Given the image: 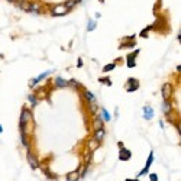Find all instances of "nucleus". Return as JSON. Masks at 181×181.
<instances>
[{
  "mask_svg": "<svg viewBox=\"0 0 181 181\" xmlns=\"http://www.w3.org/2000/svg\"><path fill=\"white\" fill-rule=\"evenodd\" d=\"M99 141H96L94 138H91L90 141H88V143H87V146H88V151L90 152H93V151H96V149L99 148Z\"/></svg>",
  "mask_w": 181,
  "mask_h": 181,
  "instance_id": "f8f14e48",
  "label": "nucleus"
},
{
  "mask_svg": "<svg viewBox=\"0 0 181 181\" xmlns=\"http://www.w3.org/2000/svg\"><path fill=\"white\" fill-rule=\"evenodd\" d=\"M54 83H55V87H57V88L68 87V81H67V80H64V78H61V77H57Z\"/></svg>",
  "mask_w": 181,
  "mask_h": 181,
  "instance_id": "9b49d317",
  "label": "nucleus"
},
{
  "mask_svg": "<svg viewBox=\"0 0 181 181\" xmlns=\"http://www.w3.org/2000/svg\"><path fill=\"white\" fill-rule=\"evenodd\" d=\"M139 88V81H138L136 78H127V84H126V91L132 93V91H135Z\"/></svg>",
  "mask_w": 181,
  "mask_h": 181,
  "instance_id": "20e7f679",
  "label": "nucleus"
},
{
  "mask_svg": "<svg viewBox=\"0 0 181 181\" xmlns=\"http://www.w3.org/2000/svg\"><path fill=\"white\" fill-rule=\"evenodd\" d=\"M149 178H151V181H158V175H157L155 172H151V174H149Z\"/></svg>",
  "mask_w": 181,
  "mask_h": 181,
  "instance_id": "393cba45",
  "label": "nucleus"
},
{
  "mask_svg": "<svg viewBox=\"0 0 181 181\" xmlns=\"http://www.w3.org/2000/svg\"><path fill=\"white\" fill-rule=\"evenodd\" d=\"M171 94H172V86H171L170 83H165L164 86H162V97H164V100L170 99Z\"/></svg>",
  "mask_w": 181,
  "mask_h": 181,
  "instance_id": "39448f33",
  "label": "nucleus"
},
{
  "mask_svg": "<svg viewBox=\"0 0 181 181\" xmlns=\"http://www.w3.org/2000/svg\"><path fill=\"white\" fill-rule=\"evenodd\" d=\"M67 12H68V9L65 7V5H58L55 6L54 9H52V16H61V15H65Z\"/></svg>",
  "mask_w": 181,
  "mask_h": 181,
  "instance_id": "0eeeda50",
  "label": "nucleus"
},
{
  "mask_svg": "<svg viewBox=\"0 0 181 181\" xmlns=\"http://www.w3.org/2000/svg\"><path fill=\"white\" fill-rule=\"evenodd\" d=\"M84 97H86V99L90 102V104H94V103H96V97H94V96L90 93V91H84Z\"/></svg>",
  "mask_w": 181,
  "mask_h": 181,
  "instance_id": "dca6fc26",
  "label": "nucleus"
},
{
  "mask_svg": "<svg viewBox=\"0 0 181 181\" xmlns=\"http://www.w3.org/2000/svg\"><path fill=\"white\" fill-rule=\"evenodd\" d=\"M68 86H71V87H76V88H80V87H81V84H80V83H77L76 80H70V81H68Z\"/></svg>",
  "mask_w": 181,
  "mask_h": 181,
  "instance_id": "412c9836",
  "label": "nucleus"
},
{
  "mask_svg": "<svg viewBox=\"0 0 181 181\" xmlns=\"http://www.w3.org/2000/svg\"><path fill=\"white\" fill-rule=\"evenodd\" d=\"M2 131H3V129H2V126H0V133H2Z\"/></svg>",
  "mask_w": 181,
  "mask_h": 181,
  "instance_id": "bb28decb",
  "label": "nucleus"
},
{
  "mask_svg": "<svg viewBox=\"0 0 181 181\" xmlns=\"http://www.w3.org/2000/svg\"><path fill=\"white\" fill-rule=\"evenodd\" d=\"M26 159H28V162H29V165H31L32 170H36V168L39 167L38 158H36V157L32 154V151H29V149H28V152H26Z\"/></svg>",
  "mask_w": 181,
  "mask_h": 181,
  "instance_id": "f03ea898",
  "label": "nucleus"
},
{
  "mask_svg": "<svg viewBox=\"0 0 181 181\" xmlns=\"http://www.w3.org/2000/svg\"><path fill=\"white\" fill-rule=\"evenodd\" d=\"M28 100L32 103V106H36V104H38V100H36V97H35V96H32V94H29V96H28Z\"/></svg>",
  "mask_w": 181,
  "mask_h": 181,
  "instance_id": "aec40b11",
  "label": "nucleus"
},
{
  "mask_svg": "<svg viewBox=\"0 0 181 181\" xmlns=\"http://www.w3.org/2000/svg\"><path fill=\"white\" fill-rule=\"evenodd\" d=\"M51 71H52V70H50V71H46V72H44V74H41V76H39V77H36V78H33L32 81H31V86H35V84H38L39 81H41V80H44L45 77H48V76H50L51 74Z\"/></svg>",
  "mask_w": 181,
  "mask_h": 181,
  "instance_id": "2eb2a0df",
  "label": "nucleus"
},
{
  "mask_svg": "<svg viewBox=\"0 0 181 181\" xmlns=\"http://www.w3.org/2000/svg\"><path fill=\"white\" fill-rule=\"evenodd\" d=\"M152 116H154V109L151 106H143V117L146 120H151Z\"/></svg>",
  "mask_w": 181,
  "mask_h": 181,
  "instance_id": "6e6552de",
  "label": "nucleus"
},
{
  "mask_svg": "<svg viewBox=\"0 0 181 181\" xmlns=\"http://www.w3.org/2000/svg\"><path fill=\"white\" fill-rule=\"evenodd\" d=\"M139 54V50H136L133 54H131V55H127V67L129 68H132V67H135L136 65V61H135V57Z\"/></svg>",
  "mask_w": 181,
  "mask_h": 181,
  "instance_id": "9d476101",
  "label": "nucleus"
},
{
  "mask_svg": "<svg viewBox=\"0 0 181 181\" xmlns=\"http://www.w3.org/2000/svg\"><path fill=\"white\" fill-rule=\"evenodd\" d=\"M102 119H103V120H106V122H109L110 119H112L110 113H109V112H107L106 109H102Z\"/></svg>",
  "mask_w": 181,
  "mask_h": 181,
  "instance_id": "a211bd4d",
  "label": "nucleus"
},
{
  "mask_svg": "<svg viewBox=\"0 0 181 181\" xmlns=\"http://www.w3.org/2000/svg\"><path fill=\"white\" fill-rule=\"evenodd\" d=\"M152 162H154V151H151V154H149V157H148V161H146V165H145V168H143L142 171H139L138 177L146 175V174H148V171H149V168H151V165H152Z\"/></svg>",
  "mask_w": 181,
  "mask_h": 181,
  "instance_id": "7ed1b4c3",
  "label": "nucleus"
},
{
  "mask_svg": "<svg viewBox=\"0 0 181 181\" xmlns=\"http://www.w3.org/2000/svg\"><path fill=\"white\" fill-rule=\"evenodd\" d=\"M126 181H139V180H138V178H135V180H131V178H129V180H126Z\"/></svg>",
  "mask_w": 181,
  "mask_h": 181,
  "instance_id": "a878e982",
  "label": "nucleus"
},
{
  "mask_svg": "<svg viewBox=\"0 0 181 181\" xmlns=\"http://www.w3.org/2000/svg\"><path fill=\"white\" fill-rule=\"evenodd\" d=\"M7 2H15V0H7Z\"/></svg>",
  "mask_w": 181,
  "mask_h": 181,
  "instance_id": "cd10ccee",
  "label": "nucleus"
},
{
  "mask_svg": "<svg viewBox=\"0 0 181 181\" xmlns=\"http://www.w3.org/2000/svg\"><path fill=\"white\" fill-rule=\"evenodd\" d=\"M74 5H77V0H68V2L65 3V7L68 9V10H70V9H71Z\"/></svg>",
  "mask_w": 181,
  "mask_h": 181,
  "instance_id": "4be33fe9",
  "label": "nucleus"
},
{
  "mask_svg": "<svg viewBox=\"0 0 181 181\" xmlns=\"http://www.w3.org/2000/svg\"><path fill=\"white\" fill-rule=\"evenodd\" d=\"M103 119H102V116H96L93 120V129L94 131H99V129H103Z\"/></svg>",
  "mask_w": 181,
  "mask_h": 181,
  "instance_id": "1a4fd4ad",
  "label": "nucleus"
},
{
  "mask_svg": "<svg viewBox=\"0 0 181 181\" xmlns=\"http://www.w3.org/2000/svg\"><path fill=\"white\" fill-rule=\"evenodd\" d=\"M94 28H96V22H93V20H90V22H88V26H87V31L90 32V31H93Z\"/></svg>",
  "mask_w": 181,
  "mask_h": 181,
  "instance_id": "5701e85b",
  "label": "nucleus"
},
{
  "mask_svg": "<svg viewBox=\"0 0 181 181\" xmlns=\"http://www.w3.org/2000/svg\"><path fill=\"white\" fill-rule=\"evenodd\" d=\"M115 68H116V62H110V64L103 67V72H109L112 70H115Z\"/></svg>",
  "mask_w": 181,
  "mask_h": 181,
  "instance_id": "6ab92c4d",
  "label": "nucleus"
},
{
  "mask_svg": "<svg viewBox=\"0 0 181 181\" xmlns=\"http://www.w3.org/2000/svg\"><path fill=\"white\" fill-rule=\"evenodd\" d=\"M100 83H103V84H107V86H112V81H110V78H100Z\"/></svg>",
  "mask_w": 181,
  "mask_h": 181,
  "instance_id": "b1692460",
  "label": "nucleus"
},
{
  "mask_svg": "<svg viewBox=\"0 0 181 181\" xmlns=\"http://www.w3.org/2000/svg\"><path fill=\"white\" fill-rule=\"evenodd\" d=\"M80 180V172L78 171H72L67 174V181H78Z\"/></svg>",
  "mask_w": 181,
  "mask_h": 181,
  "instance_id": "4468645a",
  "label": "nucleus"
},
{
  "mask_svg": "<svg viewBox=\"0 0 181 181\" xmlns=\"http://www.w3.org/2000/svg\"><path fill=\"white\" fill-rule=\"evenodd\" d=\"M131 158H132V151H129V149L122 146L120 151H119V159H120V161H129Z\"/></svg>",
  "mask_w": 181,
  "mask_h": 181,
  "instance_id": "423d86ee",
  "label": "nucleus"
},
{
  "mask_svg": "<svg viewBox=\"0 0 181 181\" xmlns=\"http://www.w3.org/2000/svg\"><path fill=\"white\" fill-rule=\"evenodd\" d=\"M162 110H164V113H171V103L168 100H164V104H162Z\"/></svg>",
  "mask_w": 181,
  "mask_h": 181,
  "instance_id": "f3484780",
  "label": "nucleus"
},
{
  "mask_svg": "<svg viewBox=\"0 0 181 181\" xmlns=\"http://www.w3.org/2000/svg\"><path fill=\"white\" fill-rule=\"evenodd\" d=\"M104 136H106V132H104V127L103 129H99V131H94V139L96 141H99V142H102L104 139Z\"/></svg>",
  "mask_w": 181,
  "mask_h": 181,
  "instance_id": "ddd939ff",
  "label": "nucleus"
},
{
  "mask_svg": "<svg viewBox=\"0 0 181 181\" xmlns=\"http://www.w3.org/2000/svg\"><path fill=\"white\" fill-rule=\"evenodd\" d=\"M29 123H32V113L31 110L23 109L22 115H20V132H25Z\"/></svg>",
  "mask_w": 181,
  "mask_h": 181,
  "instance_id": "f257e3e1",
  "label": "nucleus"
}]
</instances>
